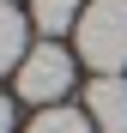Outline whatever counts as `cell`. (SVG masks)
<instances>
[{
	"label": "cell",
	"instance_id": "6da1fadb",
	"mask_svg": "<svg viewBox=\"0 0 127 133\" xmlns=\"http://www.w3.org/2000/svg\"><path fill=\"white\" fill-rule=\"evenodd\" d=\"M73 55L91 73H127V0H91L79 12Z\"/></svg>",
	"mask_w": 127,
	"mask_h": 133
},
{
	"label": "cell",
	"instance_id": "7a4b0ae2",
	"mask_svg": "<svg viewBox=\"0 0 127 133\" xmlns=\"http://www.w3.org/2000/svg\"><path fill=\"white\" fill-rule=\"evenodd\" d=\"M12 91L24 97L30 109H55L61 97L73 91V55L61 49V42H49V36H42L36 49L24 55V66L12 73Z\"/></svg>",
	"mask_w": 127,
	"mask_h": 133
},
{
	"label": "cell",
	"instance_id": "3957f363",
	"mask_svg": "<svg viewBox=\"0 0 127 133\" xmlns=\"http://www.w3.org/2000/svg\"><path fill=\"white\" fill-rule=\"evenodd\" d=\"M85 115L97 133H127V79L121 73H97L85 85Z\"/></svg>",
	"mask_w": 127,
	"mask_h": 133
},
{
	"label": "cell",
	"instance_id": "277c9868",
	"mask_svg": "<svg viewBox=\"0 0 127 133\" xmlns=\"http://www.w3.org/2000/svg\"><path fill=\"white\" fill-rule=\"evenodd\" d=\"M30 18L24 12H18L12 6V0H0V73H18V66H24V55L36 49V42H30Z\"/></svg>",
	"mask_w": 127,
	"mask_h": 133
},
{
	"label": "cell",
	"instance_id": "5b68a950",
	"mask_svg": "<svg viewBox=\"0 0 127 133\" xmlns=\"http://www.w3.org/2000/svg\"><path fill=\"white\" fill-rule=\"evenodd\" d=\"M79 0H30V24H36V36H49V42H61L73 24H79Z\"/></svg>",
	"mask_w": 127,
	"mask_h": 133
},
{
	"label": "cell",
	"instance_id": "8992f818",
	"mask_svg": "<svg viewBox=\"0 0 127 133\" xmlns=\"http://www.w3.org/2000/svg\"><path fill=\"white\" fill-rule=\"evenodd\" d=\"M24 133H97V127H91V115H85V109H73V103H55V109H36Z\"/></svg>",
	"mask_w": 127,
	"mask_h": 133
},
{
	"label": "cell",
	"instance_id": "52a82bcc",
	"mask_svg": "<svg viewBox=\"0 0 127 133\" xmlns=\"http://www.w3.org/2000/svg\"><path fill=\"white\" fill-rule=\"evenodd\" d=\"M0 133H12V97H0Z\"/></svg>",
	"mask_w": 127,
	"mask_h": 133
}]
</instances>
